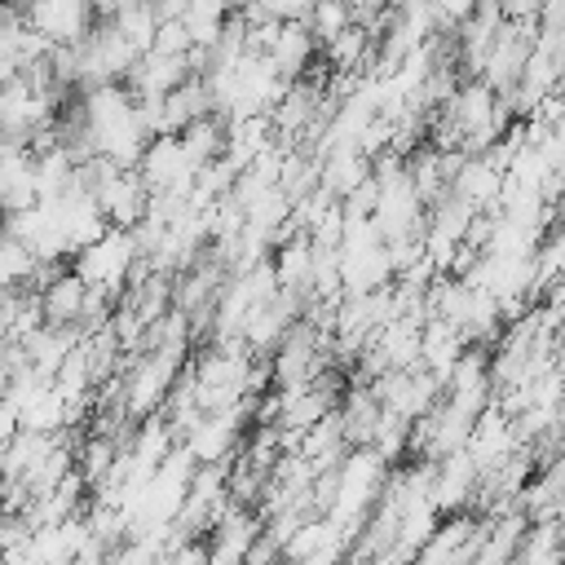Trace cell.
Masks as SVG:
<instances>
[{
  "instance_id": "cell-1",
  "label": "cell",
  "mask_w": 565,
  "mask_h": 565,
  "mask_svg": "<svg viewBox=\"0 0 565 565\" xmlns=\"http://www.w3.org/2000/svg\"><path fill=\"white\" fill-rule=\"evenodd\" d=\"M66 260H71V269H75L88 287H106L110 296H119L124 282H128V269H132V260H137V247H132V234H128V230L106 225L97 238H88L84 247H75Z\"/></svg>"
},
{
  "instance_id": "cell-2",
  "label": "cell",
  "mask_w": 565,
  "mask_h": 565,
  "mask_svg": "<svg viewBox=\"0 0 565 565\" xmlns=\"http://www.w3.org/2000/svg\"><path fill=\"white\" fill-rule=\"evenodd\" d=\"M132 62H137V49L110 22H93V31L75 44V93L93 88V84L124 79Z\"/></svg>"
},
{
  "instance_id": "cell-3",
  "label": "cell",
  "mask_w": 565,
  "mask_h": 565,
  "mask_svg": "<svg viewBox=\"0 0 565 565\" xmlns=\"http://www.w3.org/2000/svg\"><path fill=\"white\" fill-rule=\"evenodd\" d=\"M22 18L49 44H79L93 31V0H22Z\"/></svg>"
},
{
  "instance_id": "cell-4",
  "label": "cell",
  "mask_w": 565,
  "mask_h": 565,
  "mask_svg": "<svg viewBox=\"0 0 565 565\" xmlns=\"http://www.w3.org/2000/svg\"><path fill=\"white\" fill-rule=\"evenodd\" d=\"M472 490H477V463H472V455L463 446L450 450V455H441V459H433V486H428V494H433V508L437 512L468 508Z\"/></svg>"
},
{
  "instance_id": "cell-5",
  "label": "cell",
  "mask_w": 565,
  "mask_h": 565,
  "mask_svg": "<svg viewBox=\"0 0 565 565\" xmlns=\"http://www.w3.org/2000/svg\"><path fill=\"white\" fill-rule=\"evenodd\" d=\"M499 185H503V172L486 159V154H463L446 181L450 194H459L468 207L477 212H499Z\"/></svg>"
},
{
  "instance_id": "cell-6",
  "label": "cell",
  "mask_w": 565,
  "mask_h": 565,
  "mask_svg": "<svg viewBox=\"0 0 565 565\" xmlns=\"http://www.w3.org/2000/svg\"><path fill=\"white\" fill-rule=\"evenodd\" d=\"M84 291H88V282H84L71 265H62L49 282L35 287L40 318L53 322V327H75V318H79V309H84Z\"/></svg>"
},
{
  "instance_id": "cell-7",
  "label": "cell",
  "mask_w": 565,
  "mask_h": 565,
  "mask_svg": "<svg viewBox=\"0 0 565 565\" xmlns=\"http://www.w3.org/2000/svg\"><path fill=\"white\" fill-rule=\"evenodd\" d=\"M269 265H274V278H278V287H291V291H305V296H309V274H313V243H309V234H305V230H291L287 238H278V243H274V256H269Z\"/></svg>"
},
{
  "instance_id": "cell-8",
  "label": "cell",
  "mask_w": 565,
  "mask_h": 565,
  "mask_svg": "<svg viewBox=\"0 0 565 565\" xmlns=\"http://www.w3.org/2000/svg\"><path fill=\"white\" fill-rule=\"evenodd\" d=\"M313 35L305 31V22H282L278 26V35H274V44L265 49V57H269V66L282 75V79H300L305 71H309V57H313Z\"/></svg>"
},
{
  "instance_id": "cell-9",
  "label": "cell",
  "mask_w": 565,
  "mask_h": 565,
  "mask_svg": "<svg viewBox=\"0 0 565 565\" xmlns=\"http://www.w3.org/2000/svg\"><path fill=\"white\" fill-rule=\"evenodd\" d=\"M565 556V539H561V516H543V521H530L521 543H516V556L521 565H556Z\"/></svg>"
},
{
  "instance_id": "cell-10",
  "label": "cell",
  "mask_w": 565,
  "mask_h": 565,
  "mask_svg": "<svg viewBox=\"0 0 565 565\" xmlns=\"http://www.w3.org/2000/svg\"><path fill=\"white\" fill-rule=\"evenodd\" d=\"M110 26H115L137 53H146V49H150V35H154V26H159V13H154L150 0H132V4H124V9L110 18Z\"/></svg>"
},
{
  "instance_id": "cell-11",
  "label": "cell",
  "mask_w": 565,
  "mask_h": 565,
  "mask_svg": "<svg viewBox=\"0 0 565 565\" xmlns=\"http://www.w3.org/2000/svg\"><path fill=\"white\" fill-rule=\"evenodd\" d=\"M300 22L313 35V44H327L331 35H340L353 22V9H349V0H309V9H305Z\"/></svg>"
},
{
  "instance_id": "cell-12",
  "label": "cell",
  "mask_w": 565,
  "mask_h": 565,
  "mask_svg": "<svg viewBox=\"0 0 565 565\" xmlns=\"http://www.w3.org/2000/svg\"><path fill=\"white\" fill-rule=\"evenodd\" d=\"M31 269H35V256L18 238L0 234V287H31Z\"/></svg>"
},
{
  "instance_id": "cell-13",
  "label": "cell",
  "mask_w": 565,
  "mask_h": 565,
  "mask_svg": "<svg viewBox=\"0 0 565 565\" xmlns=\"http://www.w3.org/2000/svg\"><path fill=\"white\" fill-rule=\"evenodd\" d=\"M150 49L154 53H190V35H185L181 18H163L154 26V35H150Z\"/></svg>"
},
{
  "instance_id": "cell-14",
  "label": "cell",
  "mask_w": 565,
  "mask_h": 565,
  "mask_svg": "<svg viewBox=\"0 0 565 565\" xmlns=\"http://www.w3.org/2000/svg\"><path fill=\"white\" fill-rule=\"evenodd\" d=\"M13 75H18V57H13L9 49H0V88H4Z\"/></svg>"
}]
</instances>
